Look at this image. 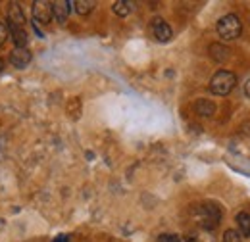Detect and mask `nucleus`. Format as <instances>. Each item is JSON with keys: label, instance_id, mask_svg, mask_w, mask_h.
<instances>
[{"label": "nucleus", "instance_id": "f03ea898", "mask_svg": "<svg viewBox=\"0 0 250 242\" xmlns=\"http://www.w3.org/2000/svg\"><path fill=\"white\" fill-rule=\"evenodd\" d=\"M235 87H237V75L227 69H221L210 79V92L216 96H227Z\"/></svg>", "mask_w": 250, "mask_h": 242}, {"label": "nucleus", "instance_id": "ddd939ff", "mask_svg": "<svg viewBox=\"0 0 250 242\" xmlns=\"http://www.w3.org/2000/svg\"><path fill=\"white\" fill-rule=\"evenodd\" d=\"M71 8H75V12H77V14L87 16V14H91V12H93L94 2L93 0H75V2H71Z\"/></svg>", "mask_w": 250, "mask_h": 242}, {"label": "nucleus", "instance_id": "f257e3e1", "mask_svg": "<svg viewBox=\"0 0 250 242\" xmlns=\"http://www.w3.org/2000/svg\"><path fill=\"white\" fill-rule=\"evenodd\" d=\"M196 219H198L202 229L214 231L219 225V221H221V210H219L218 204H214V202H204V204L198 206Z\"/></svg>", "mask_w": 250, "mask_h": 242}, {"label": "nucleus", "instance_id": "6e6552de", "mask_svg": "<svg viewBox=\"0 0 250 242\" xmlns=\"http://www.w3.org/2000/svg\"><path fill=\"white\" fill-rule=\"evenodd\" d=\"M69 8H71V2H65V0H58L52 4V16L56 18L58 23H65L67 18H69Z\"/></svg>", "mask_w": 250, "mask_h": 242}, {"label": "nucleus", "instance_id": "0eeeda50", "mask_svg": "<svg viewBox=\"0 0 250 242\" xmlns=\"http://www.w3.org/2000/svg\"><path fill=\"white\" fill-rule=\"evenodd\" d=\"M29 61H31V52H29L27 48H14V50L10 52V63H12L14 67H18V69L27 67Z\"/></svg>", "mask_w": 250, "mask_h": 242}, {"label": "nucleus", "instance_id": "a211bd4d", "mask_svg": "<svg viewBox=\"0 0 250 242\" xmlns=\"http://www.w3.org/2000/svg\"><path fill=\"white\" fill-rule=\"evenodd\" d=\"M245 94H247V96L250 98V79L247 81V83H245Z\"/></svg>", "mask_w": 250, "mask_h": 242}, {"label": "nucleus", "instance_id": "1a4fd4ad", "mask_svg": "<svg viewBox=\"0 0 250 242\" xmlns=\"http://www.w3.org/2000/svg\"><path fill=\"white\" fill-rule=\"evenodd\" d=\"M194 110H196V114L202 116V118H212V116L216 114V104L210 102V100H204V98H202V100H196Z\"/></svg>", "mask_w": 250, "mask_h": 242}, {"label": "nucleus", "instance_id": "f3484780", "mask_svg": "<svg viewBox=\"0 0 250 242\" xmlns=\"http://www.w3.org/2000/svg\"><path fill=\"white\" fill-rule=\"evenodd\" d=\"M54 242H67V235H60V237H56Z\"/></svg>", "mask_w": 250, "mask_h": 242}, {"label": "nucleus", "instance_id": "9d476101", "mask_svg": "<svg viewBox=\"0 0 250 242\" xmlns=\"http://www.w3.org/2000/svg\"><path fill=\"white\" fill-rule=\"evenodd\" d=\"M210 56H212V60L216 61H225L229 56H231V50L227 48V46H223V44H219V42H214V44H210Z\"/></svg>", "mask_w": 250, "mask_h": 242}, {"label": "nucleus", "instance_id": "39448f33", "mask_svg": "<svg viewBox=\"0 0 250 242\" xmlns=\"http://www.w3.org/2000/svg\"><path fill=\"white\" fill-rule=\"evenodd\" d=\"M6 16H8V27H23L25 29V14L20 8V4L10 2Z\"/></svg>", "mask_w": 250, "mask_h": 242}, {"label": "nucleus", "instance_id": "9b49d317", "mask_svg": "<svg viewBox=\"0 0 250 242\" xmlns=\"http://www.w3.org/2000/svg\"><path fill=\"white\" fill-rule=\"evenodd\" d=\"M237 225H239V235L243 239H249L250 237V213L247 212H241L237 215Z\"/></svg>", "mask_w": 250, "mask_h": 242}, {"label": "nucleus", "instance_id": "6ab92c4d", "mask_svg": "<svg viewBox=\"0 0 250 242\" xmlns=\"http://www.w3.org/2000/svg\"><path fill=\"white\" fill-rule=\"evenodd\" d=\"M2 71H4V61L0 60V73H2Z\"/></svg>", "mask_w": 250, "mask_h": 242}, {"label": "nucleus", "instance_id": "2eb2a0df", "mask_svg": "<svg viewBox=\"0 0 250 242\" xmlns=\"http://www.w3.org/2000/svg\"><path fill=\"white\" fill-rule=\"evenodd\" d=\"M158 242H183V241H181V237H177V235H160V237H158Z\"/></svg>", "mask_w": 250, "mask_h": 242}, {"label": "nucleus", "instance_id": "f8f14e48", "mask_svg": "<svg viewBox=\"0 0 250 242\" xmlns=\"http://www.w3.org/2000/svg\"><path fill=\"white\" fill-rule=\"evenodd\" d=\"M112 10H114V14H116V16L125 18V16H129V14L133 12V4H131V2H127V0H118V2H114Z\"/></svg>", "mask_w": 250, "mask_h": 242}, {"label": "nucleus", "instance_id": "20e7f679", "mask_svg": "<svg viewBox=\"0 0 250 242\" xmlns=\"http://www.w3.org/2000/svg\"><path fill=\"white\" fill-rule=\"evenodd\" d=\"M33 20L35 23H50L52 21V4L46 0H37L33 2Z\"/></svg>", "mask_w": 250, "mask_h": 242}, {"label": "nucleus", "instance_id": "4468645a", "mask_svg": "<svg viewBox=\"0 0 250 242\" xmlns=\"http://www.w3.org/2000/svg\"><path fill=\"white\" fill-rule=\"evenodd\" d=\"M221 242H243V237L235 229H229V231L223 233V241Z\"/></svg>", "mask_w": 250, "mask_h": 242}, {"label": "nucleus", "instance_id": "423d86ee", "mask_svg": "<svg viewBox=\"0 0 250 242\" xmlns=\"http://www.w3.org/2000/svg\"><path fill=\"white\" fill-rule=\"evenodd\" d=\"M152 33H154L156 40H160V42H167L173 37V31L169 27V23L166 20H162V18L152 20Z\"/></svg>", "mask_w": 250, "mask_h": 242}, {"label": "nucleus", "instance_id": "dca6fc26", "mask_svg": "<svg viewBox=\"0 0 250 242\" xmlns=\"http://www.w3.org/2000/svg\"><path fill=\"white\" fill-rule=\"evenodd\" d=\"M6 39H8V27L4 23H0V46L6 42Z\"/></svg>", "mask_w": 250, "mask_h": 242}, {"label": "nucleus", "instance_id": "7ed1b4c3", "mask_svg": "<svg viewBox=\"0 0 250 242\" xmlns=\"http://www.w3.org/2000/svg\"><path fill=\"white\" fill-rule=\"evenodd\" d=\"M216 31H218V35L223 40H233V39L241 37L243 25H241V20L235 14H227V16H223V18L218 20Z\"/></svg>", "mask_w": 250, "mask_h": 242}]
</instances>
